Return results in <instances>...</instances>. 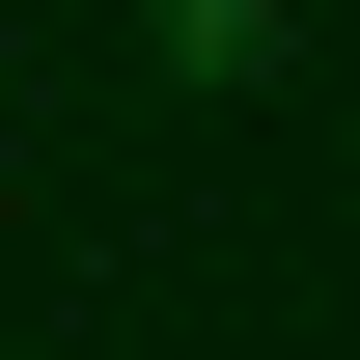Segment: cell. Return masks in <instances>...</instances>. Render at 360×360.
Segmentation results:
<instances>
[{"mask_svg": "<svg viewBox=\"0 0 360 360\" xmlns=\"http://www.w3.org/2000/svg\"><path fill=\"white\" fill-rule=\"evenodd\" d=\"M167 84H277V0H167Z\"/></svg>", "mask_w": 360, "mask_h": 360, "instance_id": "cell-1", "label": "cell"}]
</instances>
